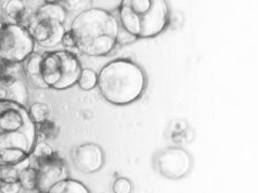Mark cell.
Masks as SVG:
<instances>
[{
	"mask_svg": "<svg viewBox=\"0 0 258 193\" xmlns=\"http://www.w3.org/2000/svg\"><path fill=\"white\" fill-rule=\"evenodd\" d=\"M118 31L116 19L110 12L96 8L78 14L70 32L80 51L89 56H101L115 47Z\"/></svg>",
	"mask_w": 258,
	"mask_h": 193,
	"instance_id": "obj_1",
	"label": "cell"
},
{
	"mask_svg": "<svg viewBox=\"0 0 258 193\" xmlns=\"http://www.w3.org/2000/svg\"><path fill=\"white\" fill-rule=\"evenodd\" d=\"M97 86L107 102L126 105L141 97L146 88V75L134 62L115 60L100 71Z\"/></svg>",
	"mask_w": 258,
	"mask_h": 193,
	"instance_id": "obj_2",
	"label": "cell"
},
{
	"mask_svg": "<svg viewBox=\"0 0 258 193\" xmlns=\"http://www.w3.org/2000/svg\"><path fill=\"white\" fill-rule=\"evenodd\" d=\"M168 7L164 0H123L119 17L125 30L138 38H152L168 23Z\"/></svg>",
	"mask_w": 258,
	"mask_h": 193,
	"instance_id": "obj_3",
	"label": "cell"
},
{
	"mask_svg": "<svg viewBox=\"0 0 258 193\" xmlns=\"http://www.w3.org/2000/svg\"><path fill=\"white\" fill-rule=\"evenodd\" d=\"M37 140V125L24 105L0 100V151L19 149L32 154Z\"/></svg>",
	"mask_w": 258,
	"mask_h": 193,
	"instance_id": "obj_4",
	"label": "cell"
},
{
	"mask_svg": "<svg viewBox=\"0 0 258 193\" xmlns=\"http://www.w3.org/2000/svg\"><path fill=\"white\" fill-rule=\"evenodd\" d=\"M82 66L77 56L69 51H53L42 54L41 75L48 88L66 90L78 83Z\"/></svg>",
	"mask_w": 258,
	"mask_h": 193,
	"instance_id": "obj_5",
	"label": "cell"
},
{
	"mask_svg": "<svg viewBox=\"0 0 258 193\" xmlns=\"http://www.w3.org/2000/svg\"><path fill=\"white\" fill-rule=\"evenodd\" d=\"M34 51V39L20 24H6L0 34V59L10 64H20Z\"/></svg>",
	"mask_w": 258,
	"mask_h": 193,
	"instance_id": "obj_6",
	"label": "cell"
},
{
	"mask_svg": "<svg viewBox=\"0 0 258 193\" xmlns=\"http://www.w3.org/2000/svg\"><path fill=\"white\" fill-rule=\"evenodd\" d=\"M155 167L169 179H179L187 175L192 166L190 154L180 148H166L155 155Z\"/></svg>",
	"mask_w": 258,
	"mask_h": 193,
	"instance_id": "obj_7",
	"label": "cell"
},
{
	"mask_svg": "<svg viewBox=\"0 0 258 193\" xmlns=\"http://www.w3.org/2000/svg\"><path fill=\"white\" fill-rule=\"evenodd\" d=\"M36 169V190L47 193L55 183L68 178L66 164L58 153H53L44 160L37 161Z\"/></svg>",
	"mask_w": 258,
	"mask_h": 193,
	"instance_id": "obj_8",
	"label": "cell"
},
{
	"mask_svg": "<svg viewBox=\"0 0 258 193\" xmlns=\"http://www.w3.org/2000/svg\"><path fill=\"white\" fill-rule=\"evenodd\" d=\"M28 32L40 46L51 48L61 44L66 28L58 21L36 20L34 18L30 23Z\"/></svg>",
	"mask_w": 258,
	"mask_h": 193,
	"instance_id": "obj_9",
	"label": "cell"
},
{
	"mask_svg": "<svg viewBox=\"0 0 258 193\" xmlns=\"http://www.w3.org/2000/svg\"><path fill=\"white\" fill-rule=\"evenodd\" d=\"M73 160L78 170L85 174H92L102 168L104 154L102 149L98 145L89 142V144H84L75 149Z\"/></svg>",
	"mask_w": 258,
	"mask_h": 193,
	"instance_id": "obj_10",
	"label": "cell"
},
{
	"mask_svg": "<svg viewBox=\"0 0 258 193\" xmlns=\"http://www.w3.org/2000/svg\"><path fill=\"white\" fill-rule=\"evenodd\" d=\"M41 60H42V54L39 53H33L30 58H28L24 71L27 80L34 85L35 87L40 88V89H46L48 86L42 80L41 75Z\"/></svg>",
	"mask_w": 258,
	"mask_h": 193,
	"instance_id": "obj_11",
	"label": "cell"
},
{
	"mask_svg": "<svg viewBox=\"0 0 258 193\" xmlns=\"http://www.w3.org/2000/svg\"><path fill=\"white\" fill-rule=\"evenodd\" d=\"M36 20H53L64 23L67 19V11L63 7L56 3H46L36 12Z\"/></svg>",
	"mask_w": 258,
	"mask_h": 193,
	"instance_id": "obj_12",
	"label": "cell"
},
{
	"mask_svg": "<svg viewBox=\"0 0 258 193\" xmlns=\"http://www.w3.org/2000/svg\"><path fill=\"white\" fill-rule=\"evenodd\" d=\"M30 160V155L19 149H5L0 151V166H18Z\"/></svg>",
	"mask_w": 258,
	"mask_h": 193,
	"instance_id": "obj_13",
	"label": "cell"
},
{
	"mask_svg": "<svg viewBox=\"0 0 258 193\" xmlns=\"http://www.w3.org/2000/svg\"><path fill=\"white\" fill-rule=\"evenodd\" d=\"M47 193H90V192L82 182L67 178V179L61 180L60 182L55 183Z\"/></svg>",
	"mask_w": 258,
	"mask_h": 193,
	"instance_id": "obj_14",
	"label": "cell"
},
{
	"mask_svg": "<svg viewBox=\"0 0 258 193\" xmlns=\"http://www.w3.org/2000/svg\"><path fill=\"white\" fill-rule=\"evenodd\" d=\"M28 114H30V116L33 119L34 123L36 125H38V124L42 123V121L48 119V115H49L48 105L45 103L36 102V103L32 104V106L30 108V111H28Z\"/></svg>",
	"mask_w": 258,
	"mask_h": 193,
	"instance_id": "obj_15",
	"label": "cell"
},
{
	"mask_svg": "<svg viewBox=\"0 0 258 193\" xmlns=\"http://www.w3.org/2000/svg\"><path fill=\"white\" fill-rule=\"evenodd\" d=\"M98 83V75L90 69H85L82 71L78 85L83 90L94 89Z\"/></svg>",
	"mask_w": 258,
	"mask_h": 193,
	"instance_id": "obj_16",
	"label": "cell"
},
{
	"mask_svg": "<svg viewBox=\"0 0 258 193\" xmlns=\"http://www.w3.org/2000/svg\"><path fill=\"white\" fill-rule=\"evenodd\" d=\"M19 182L22 185V188L26 190L36 189V169L28 167L21 171L19 175Z\"/></svg>",
	"mask_w": 258,
	"mask_h": 193,
	"instance_id": "obj_17",
	"label": "cell"
},
{
	"mask_svg": "<svg viewBox=\"0 0 258 193\" xmlns=\"http://www.w3.org/2000/svg\"><path fill=\"white\" fill-rule=\"evenodd\" d=\"M6 11L9 16L18 21H21L25 14V6L22 2H18V0H11V2L7 3Z\"/></svg>",
	"mask_w": 258,
	"mask_h": 193,
	"instance_id": "obj_18",
	"label": "cell"
},
{
	"mask_svg": "<svg viewBox=\"0 0 258 193\" xmlns=\"http://www.w3.org/2000/svg\"><path fill=\"white\" fill-rule=\"evenodd\" d=\"M38 131L45 138L52 139L56 135H58L59 127L55 123H53V121L47 119L45 121H42V123L38 124Z\"/></svg>",
	"mask_w": 258,
	"mask_h": 193,
	"instance_id": "obj_19",
	"label": "cell"
},
{
	"mask_svg": "<svg viewBox=\"0 0 258 193\" xmlns=\"http://www.w3.org/2000/svg\"><path fill=\"white\" fill-rule=\"evenodd\" d=\"M53 153H54V151L52 150V148L50 147L48 144H46V142H39V144L35 146L33 152H32L36 162L44 160V159H46V157L52 155Z\"/></svg>",
	"mask_w": 258,
	"mask_h": 193,
	"instance_id": "obj_20",
	"label": "cell"
},
{
	"mask_svg": "<svg viewBox=\"0 0 258 193\" xmlns=\"http://www.w3.org/2000/svg\"><path fill=\"white\" fill-rule=\"evenodd\" d=\"M133 185L125 177H119L113 183V192L114 193H132Z\"/></svg>",
	"mask_w": 258,
	"mask_h": 193,
	"instance_id": "obj_21",
	"label": "cell"
},
{
	"mask_svg": "<svg viewBox=\"0 0 258 193\" xmlns=\"http://www.w3.org/2000/svg\"><path fill=\"white\" fill-rule=\"evenodd\" d=\"M21 189H22V185H21L19 181L0 183V191H2V193H20Z\"/></svg>",
	"mask_w": 258,
	"mask_h": 193,
	"instance_id": "obj_22",
	"label": "cell"
},
{
	"mask_svg": "<svg viewBox=\"0 0 258 193\" xmlns=\"http://www.w3.org/2000/svg\"><path fill=\"white\" fill-rule=\"evenodd\" d=\"M61 44L67 48H75L76 47V42H75L74 36L72 35L71 32H66V34H64V36L62 38Z\"/></svg>",
	"mask_w": 258,
	"mask_h": 193,
	"instance_id": "obj_23",
	"label": "cell"
},
{
	"mask_svg": "<svg viewBox=\"0 0 258 193\" xmlns=\"http://www.w3.org/2000/svg\"><path fill=\"white\" fill-rule=\"evenodd\" d=\"M5 25H6V24L3 22V20L0 19V34H2V31H3V28H4Z\"/></svg>",
	"mask_w": 258,
	"mask_h": 193,
	"instance_id": "obj_24",
	"label": "cell"
},
{
	"mask_svg": "<svg viewBox=\"0 0 258 193\" xmlns=\"http://www.w3.org/2000/svg\"><path fill=\"white\" fill-rule=\"evenodd\" d=\"M0 183H2V181H0Z\"/></svg>",
	"mask_w": 258,
	"mask_h": 193,
	"instance_id": "obj_25",
	"label": "cell"
}]
</instances>
